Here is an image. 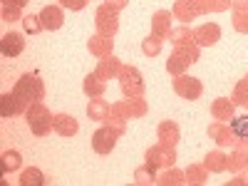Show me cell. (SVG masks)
Instances as JSON below:
<instances>
[{"instance_id": "6da1fadb", "label": "cell", "mask_w": 248, "mask_h": 186, "mask_svg": "<svg viewBox=\"0 0 248 186\" xmlns=\"http://www.w3.org/2000/svg\"><path fill=\"white\" fill-rule=\"evenodd\" d=\"M20 50H23V40H20V35L10 32V35L5 37V45H3V52H5V55H17Z\"/></svg>"}, {"instance_id": "7a4b0ae2", "label": "cell", "mask_w": 248, "mask_h": 186, "mask_svg": "<svg viewBox=\"0 0 248 186\" xmlns=\"http://www.w3.org/2000/svg\"><path fill=\"white\" fill-rule=\"evenodd\" d=\"M231 129L236 137H248V117H238L231 122Z\"/></svg>"}]
</instances>
